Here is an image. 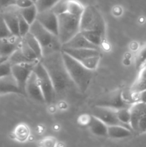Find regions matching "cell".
Returning a JSON list of instances; mask_svg holds the SVG:
<instances>
[{"label":"cell","mask_w":146,"mask_h":147,"mask_svg":"<svg viewBox=\"0 0 146 147\" xmlns=\"http://www.w3.org/2000/svg\"><path fill=\"white\" fill-rule=\"evenodd\" d=\"M50 76L57 94H61L74 84L64 65L61 50L43 55L40 60Z\"/></svg>","instance_id":"obj_1"},{"label":"cell","mask_w":146,"mask_h":147,"mask_svg":"<svg viewBox=\"0 0 146 147\" xmlns=\"http://www.w3.org/2000/svg\"><path fill=\"white\" fill-rule=\"evenodd\" d=\"M62 53L64 65L72 81L80 91L85 92L91 83L93 70L86 67L64 52L62 51Z\"/></svg>","instance_id":"obj_2"},{"label":"cell","mask_w":146,"mask_h":147,"mask_svg":"<svg viewBox=\"0 0 146 147\" xmlns=\"http://www.w3.org/2000/svg\"><path fill=\"white\" fill-rule=\"evenodd\" d=\"M29 32L40 42L43 55L62 50V43L58 36L48 31L37 20L30 24Z\"/></svg>","instance_id":"obj_3"},{"label":"cell","mask_w":146,"mask_h":147,"mask_svg":"<svg viewBox=\"0 0 146 147\" xmlns=\"http://www.w3.org/2000/svg\"><path fill=\"white\" fill-rule=\"evenodd\" d=\"M58 37L62 45L80 32V16L64 12L57 15Z\"/></svg>","instance_id":"obj_4"},{"label":"cell","mask_w":146,"mask_h":147,"mask_svg":"<svg viewBox=\"0 0 146 147\" xmlns=\"http://www.w3.org/2000/svg\"><path fill=\"white\" fill-rule=\"evenodd\" d=\"M97 31L102 34L105 33V23L101 13L93 6L84 7L80 17V32Z\"/></svg>","instance_id":"obj_5"},{"label":"cell","mask_w":146,"mask_h":147,"mask_svg":"<svg viewBox=\"0 0 146 147\" xmlns=\"http://www.w3.org/2000/svg\"><path fill=\"white\" fill-rule=\"evenodd\" d=\"M62 51L68 54L92 70L97 68L101 58V53L100 50L97 49L62 48Z\"/></svg>","instance_id":"obj_6"},{"label":"cell","mask_w":146,"mask_h":147,"mask_svg":"<svg viewBox=\"0 0 146 147\" xmlns=\"http://www.w3.org/2000/svg\"><path fill=\"white\" fill-rule=\"evenodd\" d=\"M34 72L37 75L39 83L43 93L46 103H51L54 100L56 96V92L53 86L50 76L44 68L41 62L39 60L34 67Z\"/></svg>","instance_id":"obj_7"},{"label":"cell","mask_w":146,"mask_h":147,"mask_svg":"<svg viewBox=\"0 0 146 147\" xmlns=\"http://www.w3.org/2000/svg\"><path fill=\"white\" fill-rule=\"evenodd\" d=\"M132 131L137 134L146 133V103L135 102L130 107Z\"/></svg>","instance_id":"obj_8"},{"label":"cell","mask_w":146,"mask_h":147,"mask_svg":"<svg viewBox=\"0 0 146 147\" xmlns=\"http://www.w3.org/2000/svg\"><path fill=\"white\" fill-rule=\"evenodd\" d=\"M38 61L19 63V64L13 65L11 66V74L15 78L23 95H26V83L31 73L34 70V65Z\"/></svg>","instance_id":"obj_9"},{"label":"cell","mask_w":146,"mask_h":147,"mask_svg":"<svg viewBox=\"0 0 146 147\" xmlns=\"http://www.w3.org/2000/svg\"><path fill=\"white\" fill-rule=\"evenodd\" d=\"M130 106L128 100L124 98L123 93L118 90L104 96L96 103V106L107 107L115 110L122 108H129Z\"/></svg>","instance_id":"obj_10"},{"label":"cell","mask_w":146,"mask_h":147,"mask_svg":"<svg viewBox=\"0 0 146 147\" xmlns=\"http://www.w3.org/2000/svg\"><path fill=\"white\" fill-rule=\"evenodd\" d=\"M1 10H2L1 12L4 17V21L12 34L19 36V8L17 7L15 4H11Z\"/></svg>","instance_id":"obj_11"},{"label":"cell","mask_w":146,"mask_h":147,"mask_svg":"<svg viewBox=\"0 0 146 147\" xmlns=\"http://www.w3.org/2000/svg\"><path fill=\"white\" fill-rule=\"evenodd\" d=\"M92 115L98 118L107 126L120 125V126H125L120 121V120L117 118L115 109L107 107H102V106H96V107H94ZM125 127H127V126H125Z\"/></svg>","instance_id":"obj_12"},{"label":"cell","mask_w":146,"mask_h":147,"mask_svg":"<svg viewBox=\"0 0 146 147\" xmlns=\"http://www.w3.org/2000/svg\"><path fill=\"white\" fill-rule=\"evenodd\" d=\"M37 20L50 32L58 35V19L54 11L50 9L39 11L37 13Z\"/></svg>","instance_id":"obj_13"},{"label":"cell","mask_w":146,"mask_h":147,"mask_svg":"<svg viewBox=\"0 0 146 147\" xmlns=\"http://www.w3.org/2000/svg\"><path fill=\"white\" fill-rule=\"evenodd\" d=\"M26 95L34 100L40 102H45L41 87L39 83L37 75L33 70L29 76L25 86Z\"/></svg>","instance_id":"obj_14"},{"label":"cell","mask_w":146,"mask_h":147,"mask_svg":"<svg viewBox=\"0 0 146 147\" xmlns=\"http://www.w3.org/2000/svg\"><path fill=\"white\" fill-rule=\"evenodd\" d=\"M21 39V37L16 35L0 39V55L1 57H9L18 49Z\"/></svg>","instance_id":"obj_15"},{"label":"cell","mask_w":146,"mask_h":147,"mask_svg":"<svg viewBox=\"0 0 146 147\" xmlns=\"http://www.w3.org/2000/svg\"><path fill=\"white\" fill-rule=\"evenodd\" d=\"M62 48L72 49H97L100 50V47L90 42L81 32L77 33L76 35L69 41L62 45Z\"/></svg>","instance_id":"obj_16"},{"label":"cell","mask_w":146,"mask_h":147,"mask_svg":"<svg viewBox=\"0 0 146 147\" xmlns=\"http://www.w3.org/2000/svg\"><path fill=\"white\" fill-rule=\"evenodd\" d=\"M7 93H21L12 74L0 78V95Z\"/></svg>","instance_id":"obj_17"},{"label":"cell","mask_w":146,"mask_h":147,"mask_svg":"<svg viewBox=\"0 0 146 147\" xmlns=\"http://www.w3.org/2000/svg\"><path fill=\"white\" fill-rule=\"evenodd\" d=\"M88 126L90 131L94 134L100 136H107V126H108L93 115L90 116L88 121Z\"/></svg>","instance_id":"obj_18"},{"label":"cell","mask_w":146,"mask_h":147,"mask_svg":"<svg viewBox=\"0 0 146 147\" xmlns=\"http://www.w3.org/2000/svg\"><path fill=\"white\" fill-rule=\"evenodd\" d=\"M133 131L128 128L120 125L107 126V136L112 139H123L132 135Z\"/></svg>","instance_id":"obj_19"},{"label":"cell","mask_w":146,"mask_h":147,"mask_svg":"<svg viewBox=\"0 0 146 147\" xmlns=\"http://www.w3.org/2000/svg\"><path fill=\"white\" fill-rule=\"evenodd\" d=\"M23 39L26 41V42L28 44V45L33 50V51L36 53L39 59H41L42 57V49L41 45L38 40H37L35 37L31 34L30 32H27L24 37H22Z\"/></svg>","instance_id":"obj_20"},{"label":"cell","mask_w":146,"mask_h":147,"mask_svg":"<svg viewBox=\"0 0 146 147\" xmlns=\"http://www.w3.org/2000/svg\"><path fill=\"white\" fill-rule=\"evenodd\" d=\"M19 12L23 18L29 24H32L36 20H37V16L38 11L36 7L35 4L29 6L25 8H19Z\"/></svg>","instance_id":"obj_21"},{"label":"cell","mask_w":146,"mask_h":147,"mask_svg":"<svg viewBox=\"0 0 146 147\" xmlns=\"http://www.w3.org/2000/svg\"><path fill=\"white\" fill-rule=\"evenodd\" d=\"M19 48L21 50V51L22 52L23 54L24 55V56H25L27 59L31 60V61H39V60H40V59L37 57L36 53H34V52L33 51L32 49L28 45V44L26 42V41L23 39V37H21V39L19 45Z\"/></svg>","instance_id":"obj_22"},{"label":"cell","mask_w":146,"mask_h":147,"mask_svg":"<svg viewBox=\"0 0 146 147\" xmlns=\"http://www.w3.org/2000/svg\"><path fill=\"white\" fill-rule=\"evenodd\" d=\"M83 35L92 44L100 47L103 42L104 34L97 31H83L81 32Z\"/></svg>","instance_id":"obj_23"},{"label":"cell","mask_w":146,"mask_h":147,"mask_svg":"<svg viewBox=\"0 0 146 147\" xmlns=\"http://www.w3.org/2000/svg\"><path fill=\"white\" fill-rule=\"evenodd\" d=\"M84 7L77 0H68L67 1V11L74 15L80 16L83 13Z\"/></svg>","instance_id":"obj_24"},{"label":"cell","mask_w":146,"mask_h":147,"mask_svg":"<svg viewBox=\"0 0 146 147\" xmlns=\"http://www.w3.org/2000/svg\"><path fill=\"white\" fill-rule=\"evenodd\" d=\"M116 114H117V118L120 120V121L122 123L131 129V127L130 126V107L129 108H122L116 110ZM132 130V129H131Z\"/></svg>","instance_id":"obj_25"},{"label":"cell","mask_w":146,"mask_h":147,"mask_svg":"<svg viewBox=\"0 0 146 147\" xmlns=\"http://www.w3.org/2000/svg\"><path fill=\"white\" fill-rule=\"evenodd\" d=\"M9 61L11 63V64L15 65V64H19V63H29V62H36V61H31L29 59H27V57L24 56V55L23 54L22 52L21 51L19 48L18 47L17 50H16L9 57H8Z\"/></svg>","instance_id":"obj_26"},{"label":"cell","mask_w":146,"mask_h":147,"mask_svg":"<svg viewBox=\"0 0 146 147\" xmlns=\"http://www.w3.org/2000/svg\"><path fill=\"white\" fill-rule=\"evenodd\" d=\"M59 1L60 0H37L34 4L39 12L52 9Z\"/></svg>","instance_id":"obj_27"},{"label":"cell","mask_w":146,"mask_h":147,"mask_svg":"<svg viewBox=\"0 0 146 147\" xmlns=\"http://www.w3.org/2000/svg\"><path fill=\"white\" fill-rule=\"evenodd\" d=\"M146 63V45L143 47L135 58V66L137 70H140Z\"/></svg>","instance_id":"obj_28"},{"label":"cell","mask_w":146,"mask_h":147,"mask_svg":"<svg viewBox=\"0 0 146 147\" xmlns=\"http://www.w3.org/2000/svg\"><path fill=\"white\" fill-rule=\"evenodd\" d=\"M30 24L23 18L21 14H19V32L20 37H24L27 32H29Z\"/></svg>","instance_id":"obj_29"},{"label":"cell","mask_w":146,"mask_h":147,"mask_svg":"<svg viewBox=\"0 0 146 147\" xmlns=\"http://www.w3.org/2000/svg\"><path fill=\"white\" fill-rule=\"evenodd\" d=\"M11 35H14V34H12V33L9 30L8 26L7 25L4 21L2 14L0 11V39L9 37Z\"/></svg>","instance_id":"obj_30"},{"label":"cell","mask_w":146,"mask_h":147,"mask_svg":"<svg viewBox=\"0 0 146 147\" xmlns=\"http://www.w3.org/2000/svg\"><path fill=\"white\" fill-rule=\"evenodd\" d=\"M67 1L68 0H60L51 9L54 13L57 15H59L62 13L67 11Z\"/></svg>","instance_id":"obj_31"},{"label":"cell","mask_w":146,"mask_h":147,"mask_svg":"<svg viewBox=\"0 0 146 147\" xmlns=\"http://www.w3.org/2000/svg\"><path fill=\"white\" fill-rule=\"evenodd\" d=\"M11 66H12V65L9 61L8 59L0 63V78L11 75Z\"/></svg>","instance_id":"obj_32"},{"label":"cell","mask_w":146,"mask_h":147,"mask_svg":"<svg viewBox=\"0 0 146 147\" xmlns=\"http://www.w3.org/2000/svg\"><path fill=\"white\" fill-rule=\"evenodd\" d=\"M34 4V3L31 0H16L14 4L19 8H25Z\"/></svg>","instance_id":"obj_33"},{"label":"cell","mask_w":146,"mask_h":147,"mask_svg":"<svg viewBox=\"0 0 146 147\" xmlns=\"http://www.w3.org/2000/svg\"><path fill=\"white\" fill-rule=\"evenodd\" d=\"M135 94L136 95L135 102H142L146 103V90L139 93H135Z\"/></svg>","instance_id":"obj_34"},{"label":"cell","mask_w":146,"mask_h":147,"mask_svg":"<svg viewBox=\"0 0 146 147\" xmlns=\"http://www.w3.org/2000/svg\"><path fill=\"white\" fill-rule=\"evenodd\" d=\"M16 0H0V10L11 4H14Z\"/></svg>","instance_id":"obj_35"},{"label":"cell","mask_w":146,"mask_h":147,"mask_svg":"<svg viewBox=\"0 0 146 147\" xmlns=\"http://www.w3.org/2000/svg\"><path fill=\"white\" fill-rule=\"evenodd\" d=\"M7 59H8V57H2L1 59H0V63H2L3 61H4V60H6Z\"/></svg>","instance_id":"obj_36"},{"label":"cell","mask_w":146,"mask_h":147,"mask_svg":"<svg viewBox=\"0 0 146 147\" xmlns=\"http://www.w3.org/2000/svg\"><path fill=\"white\" fill-rule=\"evenodd\" d=\"M31 1H33V2H34V4H35V2H36V1H37V0H31Z\"/></svg>","instance_id":"obj_37"},{"label":"cell","mask_w":146,"mask_h":147,"mask_svg":"<svg viewBox=\"0 0 146 147\" xmlns=\"http://www.w3.org/2000/svg\"><path fill=\"white\" fill-rule=\"evenodd\" d=\"M1 57H1V55H0V59H1Z\"/></svg>","instance_id":"obj_38"},{"label":"cell","mask_w":146,"mask_h":147,"mask_svg":"<svg viewBox=\"0 0 146 147\" xmlns=\"http://www.w3.org/2000/svg\"><path fill=\"white\" fill-rule=\"evenodd\" d=\"M145 65V66H146V63H145V65Z\"/></svg>","instance_id":"obj_39"}]
</instances>
